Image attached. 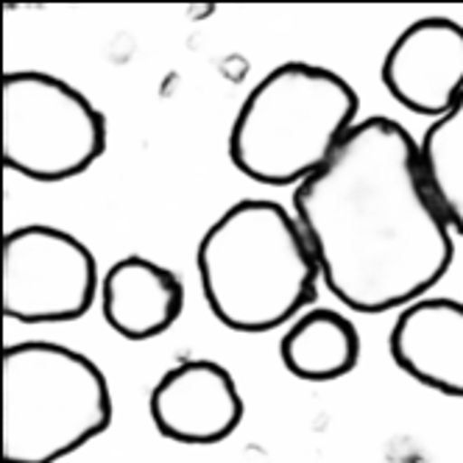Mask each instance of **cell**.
I'll list each match as a JSON object with an SVG mask.
<instances>
[{
	"instance_id": "obj_9",
	"label": "cell",
	"mask_w": 463,
	"mask_h": 463,
	"mask_svg": "<svg viewBox=\"0 0 463 463\" xmlns=\"http://www.w3.org/2000/svg\"><path fill=\"white\" fill-rule=\"evenodd\" d=\"M388 349L393 363L424 388L463 396V305L449 296L413 299L396 318Z\"/></svg>"
},
{
	"instance_id": "obj_7",
	"label": "cell",
	"mask_w": 463,
	"mask_h": 463,
	"mask_svg": "<svg viewBox=\"0 0 463 463\" xmlns=\"http://www.w3.org/2000/svg\"><path fill=\"white\" fill-rule=\"evenodd\" d=\"M383 84L400 107L441 118L463 98V25L424 17L408 25L388 48Z\"/></svg>"
},
{
	"instance_id": "obj_10",
	"label": "cell",
	"mask_w": 463,
	"mask_h": 463,
	"mask_svg": "<svg viewBox=\"0 0 463 463\" xmlns=\"http://www.w3.org/2000/svg\"><path fill=\"white\" fill-rule=\"evenodd\" d=\"M104 321L131 344L151 341L179 321L184 310V285L156 262L128 254L101 279Z\"/></svg>"
},
{
	"instance_id": "obj_11",
	"label": "cell",
	"mask_w": 463,
	"mask_h": 463,
	"mask_svg": "<svg viewBox=\"0 0 463 463\" xmlns=\"http://www.w3.org/2000/svg\"><path fill=\"white\" fill-rule=\"evenodd\" d=\"M282 366L307 383L346 377L360 360L357 326L335 310L316 307L299 316L279 344Z\"/></svg>"
},
{
	"instance_id": "obj_6",
	"label": "cell",
	"mask_w": 463,
	"mask_h": 463,
	"mask_svg": "<svg viewBox=\"0 0 463 463\" xmlns=\"http://www.w3.org/2000/svg\"><path fill=\"white\" fill-rule=\"evenodd\" d=\"M98 299L95 254L71 232L31 223L4 238V318L64 324L84 318Z\"/></svg>"
},
{
	"instance_id": "obj_4",
	"label": "cell",
	"mask_w": 463,
	"mask_h": 463,
	"mask_svg": "<svg viewBox=\"0 0 463 463\" xmlns=\"http://www.w3.org/2000/svg\"><path fill=\"white\" fill-rule=\"evenodd\" d=\"M112 393L95 363L61 344L4 349V458L53 463L107 433Z\"/></svg>"
},
{
	"instance_id": "obj_5",
	"label": "cell",
	"mask_w": 463,
	"mask_h": 463,
	"mask_svg": "<svg viewBox=\"0 0 463 463\" xmlns=\"http://www.w3.org/2000/svg\"><path fill=\"white\" fill-rule=\"evenodd\" d=\"M4 168L34 182H68L107 151V118L90 98L48 73H6Z\"/></svg>"
},
{
	"instance_id": "obj_3",
	"label": "cell",
	"mask_w": 463,
	"mask_h": 463,
	"mask_svg": "<svg viewBox=\"0 0 463 463\" xmlns=\"http://www.w3.org/2000/svg\"><path fill=\"white\" fill-rule=\"evenodd\" d=\"M357 109L360 98L344 76L285 61L246 95L229 131V159L260 184H299L354 126Z\"/></svg>"
},
{
	"instance_id": "obj_1",
	"label": "cell",
	"mask_w": 463,
	"mask_h": 463,
	"mask_svg": "<svg viewBox=\"0 0 463 463\" xmlns=\"http://www.w3.org/2000/svg\"><path fill=\"white\" fill-rule=\"evenodd\" d=\"M293 210L326 290L354 313L424 296L455 260L452 226L427 193L411 131L366 118L293 190Z\"/></svg>"
},
{
	"instance_id": "obj_2",
	"label": "cell",
	"mask_w": 463,
	"mask_h": 463,
	"mask_svg": "<svg viewBox=\"0 0 463 463\" xmlns=\"http://www.w3.org/2000/svg\"><path fill=\"white\" fill-rule=\"evenodd\" d=\"M213 316L235 333H271L318 296V262L282 204L243 198L207 232L195 254Z\"/></svg>"
},
{
	"instance_id": "obj_12",
	"label": "cell",
	"mask_w": 463,
	"mask_h": 463,
	"mask_svg": "<svg viewBox=\"0 0 463 463\" xmlns=\"http://www.w3.org/2000/svg\"><path fill=\"white\" fill-rule=\"evenodd\" d=\"M416 151L427 193L455 235H463V101L427 126Z\"/></svg>"
},
{
	"instance_id": "obj_8",
	"label": "cell",
	"mask_w": 463,
	"mask_h": 463,
	"mask_svg": "<svg viewBox=\"0 0 463 463\" xmlns=\"http://www.w3.org/2000/svg\"><path fill=\"white\" fill-rule=\"evenodd\" d=\"M148 411L159 436L179 444H218L243 421V400L215 360H184L151 391Z\"/></svg>"
}]
</instances>
